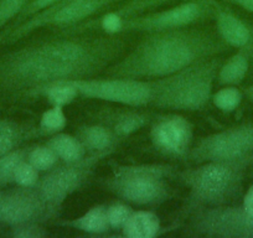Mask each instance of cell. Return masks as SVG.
I'll return each instance as SVG.
<instances>
[{
	"mask_svg": "<svg viewBox=\"0 0 253 238\" xmlns=\"http://www.w3.org/2000/svg\"><path fill=\"white\" fill-rule=\"evenodd\" d=\"M211 102L223 113H231L237 109L242 102V93L236 86H226L212 93Z\"/></svg>",
	"mask_w": 253,
	"mask_h": 238,
	"instance_id": "obj_25",
	"label": "cell"
},
{
	"mask_svg": "<svg viewBox=\"0 0 253 238\" xmlns=\"http://www.w3.org/2000/svg\"><path fill=\"white\" fill-rule=\"evenodd\" d=\"M107 218H108L109 227L113 230H122L126 225V220L132 215L133 210L126 202H113L107 206Z\"/></svg>",
	"mask_w": 253,
	"mask_h": 238,
	"instance_id": "obj_28",
	"label": "cell"
},
{
	"mask_svg": "<svg viewBox=\"0 0 253 238\" xmlns=\"http://www.w3.org/2000/svg\"><path fill=\"white\" fill-rule=\"evenodd\" d=\"M67 124V117L62 107L51 106L46 109L40 118L39 129L43 134H56L65 129Z\"/></svg>",
	"mask_w": 253,
	"mask_h": 238,
	"instance_id": "obj_24",
	"label": "cell"
},
{
	"mask_svg": "<svg viewBox=\"0 0 253 238\" xmlns=\"http://www.w3.org/2000/svg\"><path fill=\"white\" fill-rule=\"evenodd\" d=\"M191 228L206 237L253 238V216L243 206L203 207L194 213Z\"/></svg>",
	"mask_w": 253,
	"mask_h": 238,
	"instance_id": "obj_11",
	"label": "cell"
},
{
	"mask_svg": "<svg viewBox=\"0 0 253 238\" xmlns=\"http://www.w3.org/2000/svg\"><path fill=\"white\" fill-rule=\"evenodd\" d=\"M29 0H0V31L18 18Z\"/></svg>",
	"mask_w": 253,
	"mask_h": 238,
	"instance_id": "obj_29",
	"label": "cell"
},
{
	"mask_svg": "<svg viewBox=\"0 0 253 238\" xmlns=\"http://www.w3.org/2000/svg\"><path fill=\"white\" fill-rule=\"evenodd\" d=\"M15 238H43L48 236L47 230L38 222L24 223L11 227V233Z\"/></svg>",
	"mask_w": 253,
	"mask_h": 238,
	"instance_id": "obj_31",
	"label": "cell"
},
{
	"mask_svg": "<svg viewBox=\"0 0 253 238\" xmlns=\"http://www.w3.org/2000/svg\"><path fill=\"white\" fill-rule=\"evenodd\" d=\"M248 69L250 62L247 56L241 52L236 53L220 66L216 79H218V83L225 86H237L245 79Z\"/></svg>",
	"mask_w": 253,
	"mask_h": 238,
	"instance_id": "obj_21",
	"label": "cell"
},
{
	"mask_svg": "<svg viewBox=\"0 0 253 238\" xmlns=\"http://www.w3.org/2000/svg\"><path fill=\"white\" fill-rule=\"evenodd\" d=\"M1 195H3V193H0V198H1Z\"/></svg>",
	"mask_w": 253,
	"mask_h": 238,
	"instance_id": "obj_37",
	"label": "cell"
},
{
	"mask_svg": "<svg viewBox=\"0 0 253 238\" xmlns=\"http://www.w3.org/2000/svg\"><path fill=\"white\" fill-rule=\"evenodd\" d=\"M122 23H123V16L119 15L117 11H111L99 19L98 26L107 35H117L121 34Z\"/></svg>",
	"mask_w": 253,
	"mask_h": 238,
	"instance_id": "obj_33",
	"label": "cell"
},
{
	"mask_svg": "<svg viewBox=\"0 0 253 238\" xmlns=\"http://www.w3.org/2000/svg\"><path fill=\"white\" fill-rule=\"evenodd\" d=\"M107 206L96 205L87 210L84 215L67 221L63 225L76 231H82L91 235H99L111 230L107 218Z\"/></svg>",
	"mask_w": 253,
	"mask_h": 238,
	"instance_id": "obj_17",
	"label": "cell"
},
{
	"mask_svg": "<svg viewBox=\"0 0 253 238\" xmlns=\"http://www.w3.org/2000/svg\"><path fill=\"white\" fill-rule=\"evenodd\" d=\"M211 4L205 1H185L172 8L150 11L123 18L121 33H157L187 28L208 16L212 10Z\"/></svg>",
	"mask_w": 253,
	"mask_h": 238,
	"instance_id": "obj_10",
	"label": "cell"
},
{
	"mask_svg": "<svg viewBox=\"0 0 253 238\" xmlns=\"http://www.w3.org/2000/svg\"><path fill=\"white\" fill-rule=\"evenodd\" d=\"M76 135L87 154L113 153L119 138L106 124L82 125L76 130Z\"/></svg>",
	"mask_w": 253,
	"mask_h": 238,
	"instance_id": "obj_15",
	"label": "cell"
},
{
	"mask_svg": "<svg viewBox=\"0 0 253 238\" xmlns=\"http://www.w3.org/2000/svg\"><path fill=\"white\" fill-rule=\"evenodd\" d=\"M186 159L199 164L226 161L248 165L253 160V122L205 135L193 144Z\"/></svg>",
	"mask_w": 253,
	"mask_h": 238,
	"instance_id": "obj_6",
	"label": "cell"
},
{
	"mask_svg": "<svg viewBox=\"0 0 253 238\" xmlns=\"http://www.w3.org/2000/svg\"><path fill=\"white\" fill-rule=\"evenodd\" d=\"M39 172L40 171L35 169L28 160H24L16 169L14 183L18 186H23V188H35L40 180Z\"/></svg>",
	"mask_w": 253,
	"mask_h": 238,
	"instance_id": "obj_30",
	"label": "cell"
},
{
	"mask_svg": "<svg viewBox=\"0 0 253 238\" xmlns=\"http://www.w3.org/2000/svg\"><path fill=\"white\" fill-rule=\"evenodd\" d=\"M150 140L165 157L187 158L194 143V124L181 114H165L150 128Z\"/></svg>",
	"mask_w": 253,
	"mask_h": 238,
	"instance_id": "obj_13",
	"label": "cell"
},
{
	"mask_svg": "<svg viewBox=\"0 0 253 238\" xmlns=\"http://www.w3.org/2000/svg\"><path fill=\"white\" fill-rule=\"evenodd\" d=\"M29 94L45 97L50 106H57L62 108L71 104L79 97V92L74 84L67 81L55 82V83L38 87Z\"/></svg>",
	"mask_w": 253,
	"mask_h": 238,
	"instance_id": "obj_19",
	"label": "cell"
},
{
	"mask_svg": "<svg viewBox=\"0 0 253 238\" xmlns=\"http://www.w3.org/2000/svg\"><path fill=\"white\" fill-rule=\"evenodd\" d=\"M28 148H15L0 157V188L14 183V176L19 165L26 160Z\"/></svg>",
	"mask_w": 253,
	"mask_h": 238,
	"instance_id": "obj_23",
	"label": "cell"
},
{
	"mask_svg": "<svg viewBox=\"0 0 253 238\" xmlns=\"http://www.w3.org/2000/svg\"><path fill=\"white\" fill-rule=\"evenodd\" d=\"M57 216L35 188H18L3 194L0 198V223L14 227L31 222H45Z\"/></svg>",
	"mask_w": 253,
	"mask_h": 238,
	"instance_id": "obj_12",
	"label": "cell"
},
{
	"mask_svg": "<svg viewBox=\"0 0 253 238\" xmlns=\"http://www.w3.org/2000/svg\"><path fill=\"white\" fill-rule=\"evenodd\" d=\"M74 84L79 96L94 101L109 102L122 106L144 107L150 104L153 98L152 81L128 77L111 79H81L67 81Z\"/></svg>",
	"mask_w": 253,
	"mask_h": 238,
	"instance_id": "obj_9",
	"label": "cell"
},
{
	"mask_svg": "<svg viewBox=\"0 0 253 238\" xmlns=\"http://www.w3.org/2000/svg\"><path fill=\"white\" fill-rule=\"evenodd\" d=\"M118 0H60L55 5L21 21L0 35L1 43H13L46 26H71L87 20Z\"/></svg>",
	"mask_w": 253,
	"mask_h": 238,
	"instance_id": "obj_8",
	"label": "cell"
},
{
	"mask_svg": "<svg viewBox=\"0 0 253 238\" xmlns=\"http://www.w3.org/2000/svg\"><path fill=\"white\" fill-rule=\"evenodd\" d=\"M227 3L235 4V5L240 6V8L245 9V10L250 11L253 14V0H225Z\"/></svg>",
	"mask_w": 253,
	"mask_h": 238,
	"instance_id": "obj_35",
	"label": "cell"
},
{
	"mask_svg": "<svg viewBox=\"0 0 253 238\" xmlns=\"http://www.w3.org/2000/svg\"><path fill=\"white\" fill-rule=\"evenodd\" d=\"M246 166L235 162L205 161L182 170L179 179L189 189L190 205L203 208L230 203L240 194Z\"/></svg>",
	"mask_w": 253,
	"mask_h": 238,
	"instance_id": "obj_5",
	"label": "cell"
},
{
	"mask_svg": "<svg viewBox=\"0 0 253 238\" xmlns=\"http://www.w3.org/2000/svg\"><path fill=\"white\" fill-rule=\"evenodd\" d=\"M172 176L174 167L168 164L117 165L103 186L124 202L158 206L169 198V180Z\"/></svg>",
	"mask_w": 253,
	"mask_h": 238,
	"instance_id": "obj_4",
	"label": "cell"
},
{
	"mask_svg": "<svg viewBox=\"0 0 253 238\" xmlns=\"http://www.w3.org/2000/svg\"><path fill=\"white\" fill-rule=\"evenodd\" d=\"M162 230L160 218L149 210L133 211L122 228L123 236L128 238H153Z\"/></svg>",
	"mask_w": 253,
	"mask_h": 238,
	"instance_id": "obj_16",
	"label": "cell"
},
{
	"mask_svg": "<svg viewBox=\"0 0 253 238\" xmlns=\"http://www.w3.org/2000/svg\"><path fill=\"white\" fill-rule=\"evenodd\" d=\"M246 94L250 98L251 102H253V86H250L247 89H246Z\"/></svg>",
	"mask_w": 253,
	"mask_h": 238,
	"instance_id": "obj_36",
	"label": "cell"
},
{
	"mask_svg": "<svg viewBox=\"0 0 253 238\" xmlns=\"http://www.w3.org/2000/svg\"><path fill=\"white\" fill-rule=\"evenodd\" d=\"M111 154L112 153H94L87 154L77 161L56 165L46 171L39 180L36 189L43 201L57 212L70 196L86 185L97 165Z\"/></svg>",
	"mask_w": 253,
	"mask_h": 238,
	"instance_id": "obj_7",
	"label": "cell"
},
{
	"mask_svg": "<svg viewBox=\"0 0 253 238\" xmlns=\"http://www.w3.org/2000/svg\"><path fill=\"white\" fill-rule=\"evenodd\" d=\"M26 160H28L35 169H38L39 171L46 172L50 169H52L53 166H56V165H57V161L60 159H58L57 155L55 154V152H53L47 144H45L38 145V147H34L31 148V149H29Z\"/></svg>",
	"mask_w": 253,
	"mask_h": 238,
	"instance_id": "obj_26",
	"label": "cell"
},
{
	"mask_svg": "<svg viewBox=\"0 0 253 238\" xmlns=\"http://www.w3.org/2000/svg\"><path fill=\"white\" fill-rule=\"evenodd\" d=\"M126 43L116 35L53 39L0 58V88L30 93L55 82L88 79L119 57Z\"/></svg>",
	"mask_w": 253,
	"mask_h": 238,
	"instance_id": "obj_1",
	"label": "cell"
},
{
	"mask_svg": "<svg viewBox=\"0 0 253 238\" xmlns=\"http://www.w3.org/2000/svg\"><path fill=\"white\" fill-rule=\"evenodd\" d=\"M148 116L139 112H122L111 117L108 120L111 125L108 127L116 133L119 139H123L144 128L148 124Z\"/></svg>",
	"mask_w": 253,
	"mask_h": 238,
	"instance_id": "obj_20",
	"label": "cell"
},
{
	"mask_svg": "<svg viewBox=\"0 0 253 238\" xmlns=\"http://www.w3.org/2000/svg\"><path fill=\"white\" fill-rule=\"evenodd\" d=\"M26 135V129L19 123L0 119V157L18 148L25 140Z\"/></svg>",
	"mask_w": 253,
	"mask_h": 238,
	"instance_id": "obj_22",
	"label": "cell"
},
{
	"mask_svg": "<svg viewBox=\"0 0 253 238\" xmlns=\"http://www.w3.org/2000/svg\"><path fill=\"white\" fill-rule=\"evenodd\" d=\"M220 61L211 57L170 76L153 79L150 104L172 112H198L211 101Z\"/></svg>",
	"mask_w": 253,
	"mask_h": 238,
	"instance_id": "obj_3",
	"label": "cell"
},
{
	"mask_svg": "<svg viewBox=\"0 0 253 238\" xmlns=\"http://www.w3.org/2000/svg\"><path fill=\"white\" fill-rule=\"evenodd\" d=\"M216 29L221 40L226 45L236 48L246 47L252 39L250 28L227 10H218L216 13Z\"/></svg>",
	"mask_w": 253,
	"mask_h": 238,
	"instance_id": "obj_14",
	"label": "cell"
},
{
	"mask_svg": "<svg viewBox=\"0 0 253 238\" xmlns=\"http://www.w3.org/2000/svg\"><path fill=\"white\" fill-rule=\"evenodd\" d=\"M225 45L209 31L189 26L149 33L109 69V75L147 81L162 79L215 57Z\"/></svg>",
	"mask_w": 253,
	"mask_h": 238,
	"instance_id": "obj_2",
	"label": "cell"
},
{
	"mask_svg": "<svg viewBox=\"0 0 253 238\" xmlns=\"http://www.w3.org/2000/svg\"><path fill=\"white\" fill-rule=\"evenodd\" d=\"M242 206L248 213L253 216V185H251L248 190L246 191L245 196H243Z\"/></svg>",
	"mask_w": 253,
	"mask_h": 238,
	"instance_id": "obj_34",
	"label": "cell"
},
{
	"mask_svg": "<svg viewBox=\"0 0 253 238\" xmlns=\"http://www.w3.org/2000/svg\"><path fill=\"white\" fill-rule=\"evenodd\" d=\"M170 1L171 0H128L123 5L119 6L116 11L123 18H126V16L147 13L152 9L159 8V6L170 3Z\"/></svg>",
	"mask_w": 253,
	"mask_h": 238,
	"instance_id": "obj_27",
	"label": "cell"
},
{
	"mask_svg": "<svg viewBox=\"0 0 253 238\" xmlns=\"http://www.w3.org/2000/svg\"><path fill=\"white\" fill-rule=\"evenodd\" d=\"M46 144L55 152L57 158L63 162H72L86 157L87 152L76 135L67 133H56L51 135Z\"/></svg>",
	"mask_w": 253,
	"mask_h": 238,
	"instance_id": "obj_18",
	"label": "cell"
},
{
	"mask_svg": "<svg viewBox=\"0 0 253 238\" xmlns=\"http://www.w3.org/2000/svg\"><path fill=\"white\" fill-rule=\"evenodd\" d=\"M58 1H60V0H31V1H28V4H26L25 8L23 9L20 15L16 18V23L14 24L13 26H16L18 24H20L21 21L30 18V16L35 15V14L40 13V11L45 10V9L50 8V6L55 5ZM13 26H11V28H13Z\"/></svg>",
	"mask_w": 253,
	"mask_h": 238,
	"instance_id": "obj_32",
	"label": "cell"
}]
</instances>
